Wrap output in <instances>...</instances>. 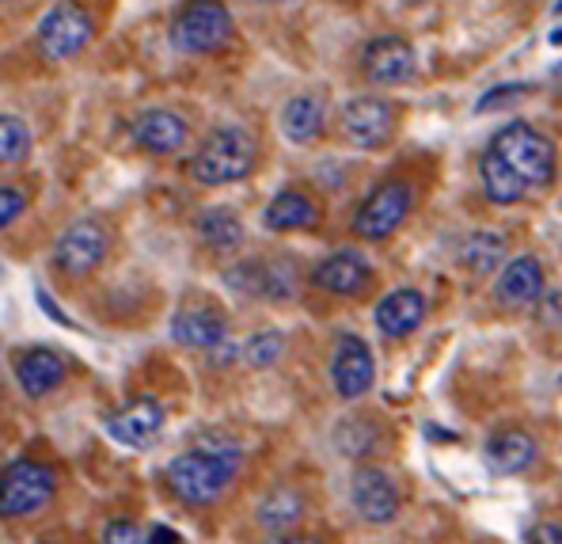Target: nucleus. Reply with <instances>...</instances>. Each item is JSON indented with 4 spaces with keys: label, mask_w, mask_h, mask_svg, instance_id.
Listing matches in <instances>:
<instances>
[{
    "label": "nucleus",
    "mask_w": 562,
    "mask_h": 544,
    "mask_svg": "<svg viewBox=\"0 0 562 544\" xmlns=\"http://www.w3.org/2000/svg\"><path fill=\"white\" fill-rule=\"evenodd\" d=\"M239 460L244 453L236 445H194V449L179 453L168 465V488L176 499L190 502V507H202L225 495L228 484L236 480Z\"/></svg>",
    "instance_id": "nucleus-1"
},
{
    "label": "nucleus",
    "mask_w": 562,
    "mask_h": 544,
    "mask_svg": "<svg viewBox=\"0 0 562 544\" xmlns=\"http://www.w3.org/2000/svg\"><path fill=\"white\" fill-rule=\"evenodd\" d=\"M255 168V137L244 126H217L205 134L190 160V179L202 187H225Z\"/></svg>",
    "instance_id": "nucleus-2"
},
{
    "label": "nucleus",
    "mask_w": 562,
    "mask_h": 544,
    "mask_svg": "<svg viewBox=\"0 0 562 544\" xmlns=\"http://www.w3.org/2000/svg\"><path fill=\"white\" fill-rule=\"evenodd\" d=\"M491 148L528 187H548L551 179H555V145L536 126H528V122H509L491 142Z\"/></svg>",
    "instance_id": "nucleus-3"
},
{
    "label": "nucleus",
    "mask_w": 562,
    "mask_h": 544,
    "mask_svg": "<svg viewBox=\"0 0 562 544\" xmlns=\"http://www.w3.org/2000/svg\"><path fill=\"white\" fill-rule=\"evenodd\" d=\"M233 38V12L221 0H190L171 23V43L183 54H213Z\"/></svg>",
    "instance_id": "nucleus-4"
},
{
    "label": "nucleus",
    "mask_w": 562,
    "mask_h": 544,
    "mask_svg": "<svg viewBox=\"0 0 562 544\" xmlns=\"http://www.w3.org/2000/svg\"><path fill=\"white\" fill-rule=\"evenodd\" d=\"M92 35H95L92 12L72 4V0L54 4L43 20H38V46H43V54L49 62H69V57L85 54Z\"/></svg>",
    "instance_id": "nucleus-5"
},
{
    "label": "nucleus",
    "mask_w": 562,
    "mask_h": 544,
    "mask_svg": "<svg viewBox=\"0 0 562 544\" xmlns=\"http://www.w3.org/2000/svg\"><path fill=\"white\" fill-rule=\"evenodd\" d=\"M54 499V473L38 460H12L0 480V514L4 518H27L43 510Z\"/></svg>",
    "instance_id": "nucleus-6"
},
{
    "label": "nucleus",
    "mask_w": 562,
    "mask_h": 544,
    "mask_svg": "<svg viewBox=\"0 0 562 544\" xmlns=\"http://www.w3.org/2000/svg\"><path fill=\"white\" fill-rule=\"evenodd\" d=\"M411 206H415V191L407 184H400V179H387L358 206L353 233L366 236V241H384V236H392L407 221Z\"/></svg>",
    "instance_id": "nucleus-7"
},
{
    "label": "nucleus",
    "mask_w": 562,
    "mask_h": 544,
    "mask_svg": "<svg viewBox=\"0 0 562 544\" xmlns=\"http://www.w3.org/2000/svg\"><path fill=\"white\" fill-rule=\"evenodd\" d=\"M111 252V236L99 221H72L69 229H61L54 244V263L65 270V275H92L99 263Z\"/></svg>",
    "instance_id": "nucleus-8"
},
{
    "label": "nucleus",
    "mask_w": 562,
    "mask_h": 544,
    "mask_svg": "<svg viewBox=\"0 0 562 544\" xmlns=\"http://www.w3.org/2000/svg\"><path fill=\"white\" fill-rule=\"evenodd\" d=\"M342 130L358 148H380L395 134V107L380 96H358L346 103Z\"/></svg>",
    "instance_id": "nucleus-9"
},
{
    "label": "nucleus",
    "mask_w": 562,
    "mask_h": 544,
    "mask_svg": "<svg viewBox=\"0 0 562 544\" xmlns=\"http://www.w3.org/2000/svg\"><path fill=\"white\" fill-rule=\"evenodd\" d=\"M415 46L400 35H380L361 49V73H366L373 85H407L415 77Z\"/></svg>",
    "instance_id": "nucleus-10"
},
{
    "label": "nucleus",
    "mask_w": 562,
    "mask_h": 544,
    "mask_svg": "<svg viewBox=\"0 0 562 544\" xmlns=\"http://www.w3.org/2000/svg\"><path fill=\"white\" fill-rule=\"evenodd\" d=\"M228 335V320L217 304L210 301H187L183 309L171 317V340L187 351H213Z\"/></svg>",
    "instance_id": "nucleus-11"
},
{
    "label": "nucleus",
    "mask_w": 562,
    "mask_h": 544,
    "mask_svg": "<svg viewBox=\"0 0 562 544\" xmlns=\"http://www.w3.org/2000/svg\"><path fill=\"white\" fill-rule=\"evenodd\" d=\"M373 377H376V366H373V351H369L366 340L358 335H342L335 346V358H330V381L342 400H358L373 389Z\"/></svg>",
    "instance_id": "nucleus-12"
},
{
    "label": "nucleus",
    "mask_w": 562,
    "mask_h": 544,
    "mask_svg": "<svg viewBox=\"0 0 562 544\" xmlns=\"http://www.w3.org/2000/svg\"><path fill=\"white\" fill-rule=\"evenodd\" d=\"M106 438L119 442V445H130V449H140L164 431V403L153 400V396H137L130 400L126 408H119L114 415H106L103 423Z\"/></svg>",
    "instance_id": "nucleus-13"
},
{
    "label": "nucleus",
    "mask_w": 562,
    "mask_h": 544,
    "mask_svg": "<svg viewBox=\"0 0 562 544\" xmlns=\"http://www.w3.org/2000/svg\"><path fill=\"white\" fill-rule=\"evenodd\" d=\"M350 502L361 522H369V525H387L400 514V491H395L392 476L380 473V468H358V473H353Z\"/></svg>",
    "instance_id": "nucleus-14"
},
{
    "label": "nucleus",
    "mask_w": 562,
    "mask_h": 544,
    "mask_svg": "<svg viewBox=\"0 0 562 544\" xmlns=\"http://www.w3.org/2000/svg\"><path fill=\"white\" fill-rule=\"evenodd\" d=\"M130 134H134V142L145 148V153L171 156L187 145V122L179 119L176 111H168V107H148V111H140L134 119Z\"/></svg>",
    "instance_id": "nucleus-15"
},
{
    "label": "nucleus",
    "mask_w": 562,
    "mask_h": 544,
    "mask_svg": "<svg viewBox=\"0 0 562 544\" xmlns=\"http://www.w3.org/2000/svg\"><path fill=\"white\" fill-rule=\"evenodd\" d=\"M373 278V267L361 252L353 247H342V252H330L316 270H312V282L327 293H342V297H353L361 293Z\"/></svg>",
    "instance_id": "nucleus-16"
},
{
    "label": "nucleus",
    "mask_w": 562,
    "mask_h": 544,
    "mask_svg": "<svg viewBox=\"0 0 562 544\" xmlns=\"http://www.w3.org/2000/svg\"><path fill=\"white\" fill-rule=\"evenodd\" d=\"M498 301L509 309H528V304L540 301L543 293V267L536 255H517L514 263H506L498 275Z\"/></svg>",
    "instance_id": "nucleus-17"
},
{
    "label": "nucleus",
    "mask_w": 562,
    "mask_h": 544,
    "mask_svg": "<svg viewBox=\"0 0 562 544\" xmlns=\"http://www.w3.org/2000/svg\"><path fill=\"white\" fill-rule=\"evenodd\" d=\"M69 366L57 351H46V346H35V351H23L15 358V381L27 396H46L54 392L57 385L65 381Z\"/></svg>",
    "instance_id": "nucleus-18"
},
{
    "label": "nucleus",
    "mask_w": 562,
    "mask_h": 544,
    "mask_svg": "<svg viewBox=\"0 0 562 544\" xmlns=\"http://www.w3.org/2000/svg\"><path fill=\"white\" fill-rule=\"evenodd\" d=\"M426 320V297L418 290H392L387 297H380L376 304V327L387 335V340H403V335H411L415 327Z\"/></svg>",
    "instance_id": "nucleus-19"
},
{
    "label": "nucleus",
    "mask_w": 562,
    "mask_h": 544,
    "mask_svg": "<svg viewBox=\"0 0 562 544\" xmlns=\"http://www.w3.org/2000/svg\"><path fill=\"white\" fill-rule=\"evenodd\" d=\"M324 119H327L324 99L304 92V96H293L285 107H281L278 126H281V134H285L293 145H308L312 137H316L319 130H324Z\"/></svg>",
    "instance_id": "nucleus-20"
},
{
    "label": "nucleus",
    "mask_w": 562,
    "mask_h": 544,
    "mask_svg": "<svg viewBox=\"0 0 562 544\" xmlns=\"http://www.w3.org/2000/svg\"><path fill=\"white\" fill-rule=\"evenodd\" d=\"M479 176H483V191L494 206H514L528 195V184L494 153V148H486L483 160H479Z\"/></svg>",
    "instance_id": "nucleus-21"
},
{
    "label": "nucleus",
    "mask_w": 562,
    "mask_h": 544,
    "mask_svg": "<svg viewBox=\"0 0 562 544\" xmlns=\"http://www.w3.org/2000/svg\"><path fill=\"white\" fill-rule=\"evenodd\" d=\"M262 221H267L270 229H278V233H293V229H308L319 221V206L312 202L304 191H281L270 198L267 213H262Z\"/></svg>",
    "instance_id": "nucleus-22"
},
{
    "label": "nucleus",
    "mask_w": 562,
    "mask_h": 544,
    "mask_svg": "<svg viewBox=\"0 0 562 544\" xmlns=\"http://www.w3.org/2000/svg\"><path fill=\"white\" fill-rule=\"evenodd\" d=\"M486 460L494 473H525L536 460V438L525 431H502L486 442Z\"/></svg>",
    "instance_id": "nucleus-23"
},
{
    "label": "nucleus",
    "mask_w": 562,
    "mask_h": 544,
    "mask_svg": "<svg viewBox=\"0 0 562 544\" xmlns=\"http://www.w3.org/2000/svg\"><path fill=\"white\" fill-rule=\"evenodd\" d=\"M255 518H259L262 530L285 533L304 518V502H301V495H296L293 488H274L270 495H262V499H259Z\"/></svg>",
    "instance_id": "nucleus-24"
},
{
    "label": "nucleus",
    "mask_w": 562,
    "mask_h": 544,
    "mask_svg": "<svg viewBox=\"0 0 562 544\" xmlns=\"http://www.w3.org/2000/svg\"><path fill=\"white\" fill-rule=\"evenodd\" d=\"M198 236H202V244L210 247V252H236L239 244H244V225H239V218L233 210H205L202 218L194 221Z\"/></svg>",
    "instance_id": "nucleus-25"
},
{
    "label": "nucleus",
    "mask_w": 562,
    "mask_h": 544,
    "mask_svg": "<svg viewBox=\"0 0 562 544\" xmlns=\"http://www.w3.org/2000/svg\"><path fill=\"white\" fill-rule=\"evenodd\" d=\"M506 259V236L498 233H471L464 247H460V263L475 275H491Z\"/></svg>",
    "instance_id": "nucleus-26"
},
{
    "label": "nucleus",
    "mask_w": 562,
    "mask_h": 544,
    "mask_svg": "<svg viewBox=\"0 0 562 544\" xmlns=\"http://www.w3.org/2000/svg\"><path fill=\"white\" fill-rule=\"evenodd\" d=\"M285 354V335L274 332V327H267V332H259V335H251L244 346V362L251 369H270V366H278V358Z\"/></svg>",
    "instance_id": "nucleus-27"
},
{
    "label": "nucleus",
    "mask_w": 562,
    "mask_h": 544,
    "mask_svg": "<svg viewBox=\"0 0 562 544\" xmlns=\"http://www.w3.org/2000/svg\"><path fill=\"white\" fill-rule=\"evenodd\" d=\"M31 148V134H27V122L15 119V114H4L0 119V160L4 164H20Z\"/></svg>",
    "instance_id": "nucleus-28"
},
{
    "label": "nucleus",
    "mask_w": 562,
    "mask_h": 544,
    "mask_svg": "<svg viewBox=\"0 0 562 544\" xmlns=\"http://www.w3.org/2000/svg\"><path fill=\"white\" fill-rule=\"evenodd\" d=\"M373 445H376V431L366 423V419H353V423H346L342 431H338V449H342L346 457L373 453Z\"/></svg>",
    "instance_id": "nucleus-29"
},
{
    "label": "nucleus",
    "mask_w": 562,
    "mask_h": 544,
    "mask_svg": "<svg viewBox=\"0 0 562 544\" xmlns=\"http://www.w3.org/2000/svg\"><path fill=\"white\" fill-rule=\"evenodd\" d=\"M103 544H148V541H140L134 522H126V518H114V522L103 525Z\"/></svg>",
    "instance_id": "nucleus-30"
},
{
    "label": "nucleus",
    "mask_w": 562,
    "mask_h": 544,
    "mask_svg": "<svg viewBox=\"0 0 562 544\" xmlns=\"http://www.w3.org/2000/svg\"><path fill=\"white\" fill-rule=\"evenodd\" d=\"M23 213V195L15 191V187H4L0 191V225L4 229H12V221Z\"/></svg>",
    "instance_id": "nucleus-31"
},
{
    "label": "nucleus",
    "mask_w": 562,
    "mask_h": 544,
    "mask_svg": "<svg viewBox=\"0 0 562 544\" xmlns=\"http://www.w3.org/2000/svg\"><path fill=\"white\" fill-rule=\"evenodd\" d=\"M528 92V85H502V88H494V92H486L483 99H479V111H491V107H498V103H509V99H517V96H525Z\"/></svg>",
    "instance_id": "nucleus-32"
},
{
    "label": "nucleus",
    "mask_w": 562,
    "mask_h": 544,
    "mask_svg": "<svg viewBox=\"0 0 562 544\" xmlns=\"http://www.w3.org/2000/svg\"><path fill=\"white\" fill-rule=\"evenodd\" d=\"M525 544H562V525L559 522H540L528 530Z\"/></svg>",
    "instance_id": "nucleus-33"
},
{
    "label": "nucleus",
    "mask_w": 562,
    "mask_h": 544,
    "mask_svg": "<svg viewBox=\"0 0 562 544\" xmlns=\"http://www.w3.org/2000/svg\"><path fill=\"white\" fill-rule=\"evenodd\" d=\"M210 354H213L210 362H213V366H217V369H221V366H233V358H236V346H233V343H221V346H213Z\"/></svg>",
    "instance_id": "nucleus-34"
},
{
    "label": "nucleus",
    "mask_w": 562,
    "mask_h": 544,
    "mask_svg": "<svg viewBox=\"0 0 562 544\" xmlns=\"http://www.w3.org/2000/svg\"><path fill=\"white\" fill-rule=\"evenodd\" d=\"M38 309H43V312H49V317H54L57 324H69V320H65V312L57 309L54 301H49V293H46V290H38Z\"/></svg>",
    "instance_id": "nucleus-35"
},
{
    "label": "nucleus",
    "mask_w": 562,
    "mask_h": 544,
    "mask_svg": "<svg viewBox=\"0 0 562 544\" xmlns=\"http://www.w3.org/2000/svg\"><path fill=\"white\" fill-rule=\"evenodd\" d=\"M270 544H324L319 537H304V533H281L278 541H270Z\"/></svg>",
    "instance_id": "nucleus-36"
},
{
    "label": "nucleus",
    "mask_w": 562,
    "mask_h": 544,
    "mask_svg": "<svg viewBox=\"0 0 562 544\" xmlns=\"http://www.w3.org/2000/svg\"><path fill=\"white\" fill-rule=\"evenodd\" d=\"M148 544H179V537L168 530V525H156V530H153V541H148Z\"/></svg>",
    "instance_id": "nucleus-37"
},
{
    "label": "nucleus",
    "mask_w": 562,
    "mask_h": 544,
    "mask_svg": "<svg viewBox=\"0 0 562 544\" xmlns=\"http://www.w3.org/2000/svg\"><path fill=\"white\" fill-rule=\"evenodd\" d=\"M551 77H555V85H559V96H562V62L555 65V69H551Z\"/></svg>",
    "instance_id": "nucleus-38"
},
{
    "label": "nucleus",
    "mask_w": 562,
    "mask_h": 544,
    "mask_svg": "<svg viewBox=\"0 0 562 544\" xmlns=\"http://www.w3.org/2000/svg\"><path fill=\"white\" fill-rule=\"evenodd\" d=\"M259 4H289V0H259Z\"/></svg>",
    "instance_id": "nucleus-39"
}]
</instances>
